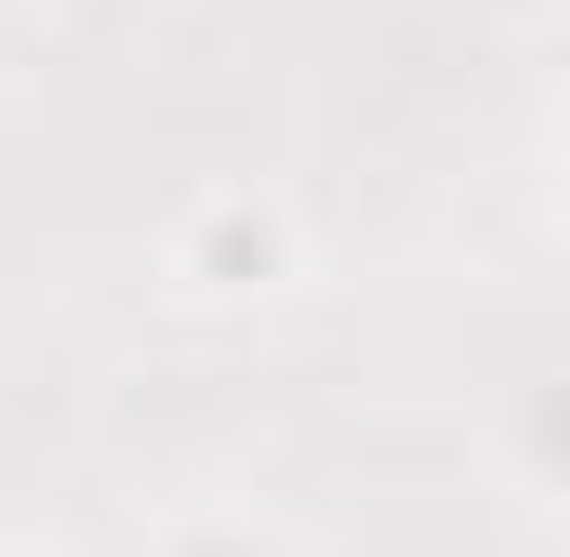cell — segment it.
Instances as JSON below:
<instances>
[{
  "mask_svg": "<svg viewBox=\"0 0 570 557\" xmlns=\"http://www.w3.org/2000/svg\"><path fill=\"white\" fill-rule=\"evenodd\" d=\"M159 557H279V545H266L253 518H186V531H173Z\"/></svg>",
  "mask_w": 570,
  "mask_h": 557,
  "instance_id": "1",
  "label": "cell"
}]
</instances>
